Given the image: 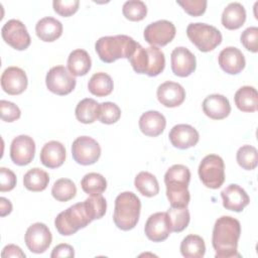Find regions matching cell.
<instances>
[{"mask_svg": "<svg viewBox=\"0 0 258 258\" xmlns=\"http://www.w3.org/2000/svg\"><path fill=\"white\" fill-rule=\"evenodd\" d=\"M241 234L240 222L230 216L217 219L213 229L212 245L216 258L239 257L238 241Z\"/></svg>", "mask_w": 258, "mask_h": 258, "instance_id": "cell-1", "label": "cell"}, {"mask_svg": "<svg viewBox=\"0 0 258 258\" xmlns=\"http://www.w3.org/2000/svg\"><path fill=\"white\" fill-rule=\"evenodd\" d=\"M136 42L131 36L118 34L100 37L95 43V49L104 62H113L119 58H128L133 54Z\"/></svg>", "mask_w": 258, "mask_h": 258, "instance_id": "cell-2", "label": "cell"}, {"mask_svg": "<svg viewBox=\"0 0 258 258\" xmlns=\"http://www.w3.org/2000/svg\"><path fill=\"white\" fill-rule=\"evenodd\" d=\"M94 217L87 201L75 204L60 212L54 219V226L62 236H70L87 227Z\"/></svg>", "mask_w": 258, "mask_h": 258, "instance_id": "cell-3", "label": "cell"}, {"mask_svg": "<svg viewBox=\"0 0 258 258\" xmlns=\"http://www.w3.org/2000/svg\"><path fill=\"white\" fill-rule=\"evenodd\" d=\"M141 210L139 198L132 191H123L115 199L113 221L117 228L129 231L138 223Z\"/></svg>", "mask_w": 258, "mask_h": 258, "instance_id": "cell-4", "label": "cell"}, {"mask_svg": "<svg viewBox=\"0 0 258 258\" xmlns=\"http://www.w3.org/2000/svg\"><path fill=\"white\" fill-rule=\"evenodd\" d=\"M186 34L189 40L203 52L215 49L223 39L218 28L203 22L189 23L186 27Z\"/></svg>", "mask_w": 258, "mask_h": 258, "instance_id": "cell-5", "label": "cell"}, {"mask_svg": "<svg viewBox=\"0 0 258 258\" xmlns=\"http://www.w3.org/2000/svg\"><path fill=\"white\" fill-rule=\"evenodd\" d=\"M201 181L210 188H219L225 181V164L221 156L209 154L205 156L199 165Z\"/></svg>", "mask_w": 258, "mask_h": 258, "instance_id": "cell-6", "label": "cell"}, {"mask_svg": "<svg viewBox=\"0 0 258 258\" xmlns=\"http://www.w3.org/2000/svg\"><path fill=\"white\" fill-rule=\"evenodd\" d=\"M76 83L75 76L63 66L52 67L45 77V85L48 91L59 96H64L73 92Z\"/></svg>", "mask_w": 258, "mask_h": 258, "instance_id": "cell-7", "label": "cell"}, {"mask_svg": "<svg viewBox=\"0 0 258 258\" xmlns=\"http://www.w3.org/2000/svg\"><path fill=\"white\" fill-rule=\"evenodd\" d=\"M72 155L74 160L79 164H94L101 156V147L94 138L80 136L72 144Z\"/></svg>", "mask_w": 258, "mask_h": 258, "instance_id": "cell-8", "label": "cell"}, {"mask_svg": "<svg viewBox=\"0 0 258 258\" xmlns=\"http://www.w3.org/2000/svg\"><path fill=\"white\" fill-rule=\"evenodd\" d=\"M4 41L17 50L26 49L31 42L26 26L18 19H10L1 28Z\"/></svg>", "mask_w": 258, "mask_h": 258, "instance_id": "cell-9", "label": "cell"}, {"mask_svg": "<svg viewBox=\"0 0 258 258\" xmlns=\"http://www.w3.org/2000/svg\"><path fill=\"white\" fill-rule=\"evenodd\" d=\"M175 26L171 21L161 19L148 24L143 32L144 39L152 46H164L175 36Z\"/></svg>", "mask_w": 258, "mask_h": 258, "instance_id": "cell-10", "label": "cell"}, {"mask_svg": "<svg viewBox=\"0 0 258 258\" xmlns=\"http://www.w3.org/2000/svg\"><path fill=\"white\" fill-rule=\"evenodd\" d=\"M24 241L30 252L40 254L45 252L51 244L52 235L43 223H34L25 232Z\"/></svg>", "mask_w": 258, "mask_h": 258, "instance_id": "cell-11", "label": "cell"}, {"mask_svg": "<svg viewBox=\"0 0 258 258\" xmlns=\"http://www.w3.org/2000/svg\"><path fill=\"white\" fill-rule=\"evenodd\" d=\"M35 142L28 135L16 136L10 145V158L16 165L24 166L34 158Z\"/></svg>", "mask_w": 258, "mask_h": 258, "instance_id": "cell-12", "label": "cell"}, {"mask_svg": "<svg viewBox=\"0 0 258 258\" xmlns=\"http://www.w3.org/2000/svg\"><path fill=\"white\" fill-rule=\"evenodd\" d=\"M144 232L146 237L153 242L166 240L171 233L170 222L166 212H157L149 216L145 223Z\"/></svg>", "mask_w": 258, "mask_h": 258, "instance_id": "cell-13", "label": "cell"}, {"mask_svg": "<svg viewBox=\"0 0 258 258\" xmlns=\"http://www.w3.org/2000/svg\"><path fill=\"white\" fill-rule=\"evenodd\" d=\"M172 73L181 78L191 75L197 67L195 54L184 46L175 47L170 55Z\"/></svg>", "mask_w": 258, "mask_h": 258, "instance_id": "cell-14", "label": "cell"}, {"mask_svg": "<svg viewBox=\"0 0 258 258\" xmlns=\"http://www.w3.org/2000/svg\"><path fill=\"white\" fill-rule=\"evenodd\" d=\"M27 76L18 67H8L1 75V87L9 95H19L27 88Z\"/></svg>", "mask_w": 258, "mask_h": 258, "instance_id": "cell-15", "label": "cell"}, {"mask_svg": "<svg viewBox=\"0 0 258 258\" xmlns=\"http://www.w3.org/2000/svg\"><path fill=\"white\" fill-rule=\"evenodd\" d=\"M166 185V197L173 208L187 207L190 195L187 189L189 180L181 178H167L164 179Z\"/></svg>", "mask_w": 258, "mask_h": 258, "instance_id": "cell-16", "label": "cell"}, {"mask_svg": "<svg viewBox=\"0 0 258 258\" xmlns=\"http://www.w3.org/2000/svg\"><path fill=\"white\" fill-rule=\"evenodd\" d=\"M156 96L161 105L168 108H174L183 103L185 99V91L180 84L167 81L158 86Z\"/></svg>", "mask_w": 258, "mask_h": 258, "instance_id": "cell-17", "label": "cell"}, {"mask_svg": "<svg viewBox=\"0 0 258 258\" xmlns=\"http://www.w3.org/2000/svg\"><path fill=\"white\" fill-rule=\"evenodd\" d=\"M171 144L178 149H187L197 145L200 139L198 130L188 124H177L168 134Z\"/></svg>", "mask_w": 258, "mask_h": 258, "instance_id": "cell-18", "label": "cell"}, {"mask_svg": "<svg viewBox=\"0 0 258 258\" xmlns=\"http://www.w3.org/2000/svg\"><path fill=\"white\" fill-rule=\"evenodd\" d=\"M223 206L233 212H242L250 203V198L246 190L236 183H231L221 191Z\"/></svg>", "mask_w": 258, "mask_h": 258, "instance_id": "cell-19", "label": "cell"}, {"mask_svg": "<svg viewBox=\"0 0 258 258\" xmlns=\"http://www.w3.org/2000/svg\"><path fill=\"white\" fill-rule=\"evenodd\" d=\"M221 69L230 75H237L243 71L246 64L242 51L235 46H228L221 50L218 57Z\"/></svg>", "mask_w": 258, "mask_h": 258, "instance_id": "cell-20", "label": "cell"}, {"mask_svg": "<svg viewBox=\"0 0 258 258\" xmlns=\"http://www.w3.org/2000/svg\"><path fill=\"white\" fill-rule=\"evenodd\" d=\"M204 113L214 120H222L229 116L231 105L229 100L221 94H212L203 101Z\"/></svg>", "mask_w": 258, "mask_h": 258, "instance_id": "cell-21", "label": "cell"}, {"mask_svg": "<svg viewBox=\"0 0 258 258\" xmlns=\"http://www.w3.org/2000/svg\"><path fill=\"white\" fill-rule=\"evenodd\" d=\"M66 153V148L62 143L51 140L42 146L40 150V161L45 167L56 168L64 162Z\"/></svg>", "mask_w": 258, "mask_h": 258, "instance_id": "cell-22", "label": "cell"}, {"mask_svg": "<svg viewBox=\"0 0 258 258\" xmlns=\"http://www.w3.org/2000/svg\"><path fill=\"white\" fill-rule=\"evenodd\" d=\"M140 131L150 137H156L160 135L166 126L165 117L158 111H147L143 113L139 118Z\"/></svg>", "mask_w": 258, "mask_h": 258, "instance_id": "cell-23", "label": "cell"}, {"mask_svg": "<svg viewBox=\"0 0 258 258\" xmlns=\"http://www.w3.org/2000/svg\"><path fill=\"white\" fill-rule=\"evenodd\" d=\"M35 32L40 40L51 42L56 40L62 33V24L59 20L46 16L39 19L35 25Z\"/></svg>", "mask_w": 258, "mask_h": 258, "instance_id": "cell-24", "label": "cell"}, {"mask_svg": "<svg viewBox=\"0 0 258 258\" xmlns=\"http://www.w3.org/2000/svg\"><path fill=\"white\" fill-rule=\"evenodd\" d=\"M221 20L225 28L230 30L238 29L246 20V10L241 3L231 2L225 7Z\"/></svg>", "mask_w": 258, "mask_h": 258, "instance_id": "cell-25", "label": "cell"}, {"mask_svg": "<svg viewBox=\"0 0 258 258\" xmlns=\"http://www.w3.org/2000/svg\"><path fill=\"white\" fill-rule=\"evenodd\" d=\"M68 70L75 77L85 76L89 73L92 60L89 53L82 48L73 50L68 57Z\"/></svg>", "mask_w": 258, "mask_h": 258, "instance_id": "cell-26", "label": "cell"}, {"mask_svg": "<svg viewBox=\"0 0 258 258\" xmlns=\"http://www.w3.org/2000/svg\"><path fill=\"white\" fill-rule=\"evenodd\" d=\"M235 104L242 112H255L258 107V94L254 87L243 86L235 93Z\"/></svg>", "mask_w": 258, "mask_h": 258, "instance_id": "cell-27", "label": "cell"}, {"mask_svg": "<svg viewBox=\"0 0 258 258\" xmlns=\"http://www.w3.org/2000/svg\"><path fill=\"white\" fill-rule=\"evenodd\" d=\"M180 253L185 258H202L206 253L204 239L199 235H187L180 243Z\"/></svg>", "mask_w": 258, "mask_h": 258, "instance_id": "cell-28", "label": "cell"}, {"mask_svg": "<svg viewBox=\"0 0 258 258\" xmlns=\"http://www.w3.org/2000/svg\"><path fill=\"white\" fill-rule=\"evenodd\" d=\"M114 88L112 78L103 72L94 74L88 83V90L97 97H105L112 93Z\"/></svg>", "mask_w": 258, "mask_h": 258, "instance_id": "cell-29", "label": "cell"}, {"mask_svg": "<svg viewBox=\"0 0 258 258\" xmlns=\"http://www.w3.org/2000/svg\"><path fill=\"white\" fill-rule=\"evenodd\" d=\"M49 182V176L46 171L39 167L29 169L23 176L24 186L31 191L44 190Z\"/></svg>", "mask_w": 258, "mask_h": 258, "instance_id": "cell-30", "label": "cell"}, {"mask_svg": "<svg viewBox=\"0 0 258 258\" xmlns=\"http://www.w3.org/2000/svg\"><path fill=\"white\" fill-rule=\"evenodd\" d=\"M98 108L99 103L92 99L86 98L80 101L76 107L75 115L76 118L84 124H91L98 119Z\"/></svg>", "mask_w": 258, "mask_h": 258, "instance_id": "cell-31", "label": "cell"}, {"mask_svg": "<svg viewBox=\"0 0 258 258\" xmlns=\"http://www.w3.org/2000/svg\"><path fill=\"white\" fill-rule=\"evenodd\" d=\"M134 185L136 189L144 197L151 198L159 192V184L156 177L148 171L139 172L135 176Z\"/></svg>", "mask_w": 258, "mask_h": 258, "instance_id": "cell-32", "label": "cell"}, {"mask_svg": "<svg viewBox=\"0 0 258 258\" xmlns=\"http://www.w3.org/2000/svg\"><path fill=\"white\" fill-rule=\"evenodd\" d=\"M81 186L82 189L90 196L102 195V192L107 188V180L100 173L89 172L82 178Z\"/></svg>", "mask_w": 258, "mask_h": 258, "instance_id": "cell-33", "label": "cell"}, {"mask_svg": "<svg viewBox=\"0 0 258 258\" xmlns=\"http://www.w3.org/2000/svg\"><path fill=\"white\" fill-rule=\"evenodd\" d=\"M76 194L77 186L70 178H59L51 187V195L58 202H68L75 198Z\"/></svg>", "mask_w": 258, "mask_h": 258, "instance_id": "cell-34", "label": "cell"}, {"mask_svg": "<svg viewBox=\"0 0 258 258\" xmlns=\"http://www.w3.org/2000/svg\"><path fill=\"white\" fill-rule=\"evenodd\" d=\"M148 53V64L146 75L149 77L158 76L165 67V56L163 51L156 46L146 47Z\"/></svg>", "mask_w": 258, "mask_h": 258, "instance_id": "cell-35", "label": "cell"}, {"mask_svg": "<svg viewBox=\"0 0 258 258\" xmlns=\"http://www.w3.org/2000/svg\"><path fill=\"white\" fill-rule=\"evenodd\" d=\"M166 213L169 218L171 232L179 233L188 226L190 216L186 207H183V208L170 207Z\"/></svg>", "mask_w": 258, "mask_h": 258, "instance_id": "cell-36", "label": "cell"}, {"mask_svg": "<svg viewBox=\"0 0 258 258\" xmlns=\"http://www.w3.org/2000/svg\"><path fill=\"white\" fill-rule=\"evenodd\" d=\"M236 159L242 168L252 170L257 166L258 163L257 149L252 145H243L238 149Z\"/></svg>", "mask_w": 258, "mask_h": 258, "instance_id": "cell-37", "label": "cell"}, {"mask_svg": "<svg viewBox=\"0 0 258 258\" xmlns=\"http://www.w3.org/2000/svg\"><path fill=\"white\" fill-rule=\"evenodd\" d=\"M123 15L131 21H140L147 14V6L141 0H129L123 4Z\"/></svg>", "mask_w": 258, "mask_h": 258, "instance_id": "cell-38", "label": "cell"}, {"mask_svg": "<svg viewBox=\"0 0 258 258\" xmlns=\"http://www.w3.org/2000/svg\"><path fill=\"white\" fill-rule=\"evenodd\" d=\"M121 117V110L115 103L103 102L99 104L98 120L104 124H114Z\"/></svg>", "mask_w": 258, "mask_h": 258, "instance_id": "cell-39", "label": "cell"}, {"mask_svg": "<svg viewBox=\"0 0 258 258\" xmlns=\"http://www.w3.org/2000/svg\"><path fill=\"white\" fill-rule=\"evenodd\" d=\"M129 61L133 70L137 74H146L148 64V53L146 48H144L139 42L137 43L133 54L129 57Z\"/></svg>", "mask_w": 258, "mask_h": 258, "instance_id": "cell-40", "label": "cell"}, {"mask_svg": "<svg viewBox=\"0 0 258 258\" xmlns=\"http://www.w3.org/2000/svg\"><path fill=\"white\" fill-rule=\"evenodd\" d=\"M241 43L247 50L252 52L258 51V27L250 26L246 28L240 36Z\"/></svg>", "mask_w": 258, "mask_h": 258, "instance_id": "cell-41", "label": "cell"}, {"mask_svg": "<svg viewBox=\"0 0 258 258\" xmlns=\"http://www.w3.org/2000/svg\"><path fill=\"white\" fill-rule=\"evenodd\" d=\"M80 5L79 0H54L52 2L53 10L63 17H69L78 11Z\"/></svg>", "mask_w": 258, "mask_h": 258, "instance_id": "cell-42", "label": "cell"}, {"mask_svg": "<svg viewBox=\"0 0 258 258\" xmlns=\"http://www.w3.org/2000/svg\"><path fill=\"white\" fill-rule=\"evenodd\" d=\"M0 113H1V119L5 122H13L19 119L21 115V112L18 106L6 100L0 101Z\"/></svg>", "mask_w": 258, "mask_h": 258, "instance_id": "cell-43", "label": "cell"}, {"mask_svg": "<svg viewBox=\"0 0 258 258\" xmlns=\"http://www.w3.org/2000/svg\"><path fill=\"white\" fill-rule=\"evenodd\" d=\"M182 9L191 16H200L205 13L207 8V0H183L176 1Z\"/></svg>", "mask_w": 258, "mask_h": 258, "instance_id": "cell-44", "label": "cell"}, {"mask_svg": "<svg viewBox=\"0 0 258 258\" xmlns=\"http://www.w3.org/2000/svg\"><path fill=\"white\" fill-rule=\"evenodd\" d=\"M86 200L91 208L94 219H101L105 215L107 209V203L105 198L102 195H94Z\"/></svg>", "mask_w": 258, "mask_h": 258, "instance_id": "cell-45", "label": "cell"}, {"mask_svg": "<svg viewBox=\"0 0 258 258\" xmlns=\"http://www.w3.org/2000/svg\"><path fill=\"white\" fill-rule=\"evenodd\" d=\"M16 185L15 173L6 167H0V191H9Z\"/></svg>", "mask_w": 258, "mask_h": 258, "instance_id": "cell-46", "label": "cell"}, {"mask_svg": "<svg viewBox=\"0 0 258 258\" xmlns=\"http://www.w3.org/2000/svg\"><path fill=\"white\" fill-rule=\"evenodd\" d=\"M75 251L74 248L69 244H58L56 245L50 254L51 258H57V257H74Z\"/></svg>", "mask_w": 258, "mask_h": 258, "instance_id": "cell-47", "label": "cell"}, {"mask_svg": "<svg viewBox=\"0 0 258 258\" xmlns=\"http://www.w3.org/2000/svg\"><path fill=\"white\" fill-rule=\"evenodd\" d=\"M1 256L3 258H8V257H20V258H24L26 255L25 253L21 250V248L17 245L14 244H9L6 245L1 253Z\"/></svg>", "mask_w": 258, "mask_h": 258, "instance_id": "cell-48", "label": "cell"}, {"mask_svg": "<svg viewBox=\"0 0 258 258\" xmlns=\"http://www.w3.org/2000/svg\"><path fill=\"white\" fill-rule=\"evenodd\" d=\"M12 211V204L9 200L4 197L0 198V215L1 217H5L6 215L10 214Z\"/></svg>", "mask_w": 258, "mask_h": 258, "instance_id": "cell-49", "label": "cell"}]
</instances>
